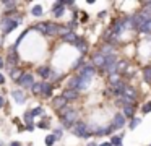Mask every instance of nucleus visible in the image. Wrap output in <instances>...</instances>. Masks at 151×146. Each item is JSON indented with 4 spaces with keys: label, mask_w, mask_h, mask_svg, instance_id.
I'll use <instances>...</instances> for the list:
<instances>
[{
    "label": "nucleus",
    "mask_w": 151,
    "mask_h": 146,
    "mask_svg": "<svg viewBox=\"0 0 151 146\" xmlns=\"http://www.w3.org/2000/svg\"><path fill=\"white\" fill-rule=\"evenodd\" d=\"M81 67H83V57H80V58H76V60L73 62L72 68H73V70H80Z\"/></svg>",
    "instance_id": "nucleus-35"
},
{
    "label": "nucleus",
    "mask_w": 151,
    "mask_h": 146,
    "mask_svg": "<svg viewBox=\"0 0 151 146\" xmlns=\"http://www.w3.org/2000/svg\"><path fill=\"white\" fill-rule=\"evenodd\" d=\"M50 104H52V107H54L55 110H60L62 107H65L68 102H67V101H65V97H63L62 94H60V96L52 97V102H50Z\"/></svg>",
    "instance_id": "nucleus-7"
},
{
    "label": "nucleus",
    "mask_w": 151,
    "mask_h": 146,
    "mask_svg": "<svg viewBox=\"0 0 151 146\" xmlns=\"http://www.w3.org/2000/svg\"><path fill=\"white\" fill-rule=\"evenodd\" d=\"M143 80L146 84H151V67H145L143 68Z\"/></svg>",
    "instance_id": "nucleus-23"
},
{
    "label": "nucleus",
    "mask_w": 151,
    "mask_h": 146,
    "mask_svg": "<svg viewBox=\"0 0 151 146\" xmlns=\"http://www.w3.org/2000/svg\"><path fill=\"white\" fill-rule=\"evenodd\" d=\"M63 13H65V5H63L62 0L54 3L52 5V16H55V18H62Z\"/></svg>",
    "instance_id": "nucleus-6"
},
{
    "label": "nucleus",
    "mask_w": 151,
    "mask_h": 146,
    "mask_svg": "<svg viewBox=\"0 0 151 146\" xmlns=\"http://www.w3.org/2000/svg\"><path fill=\"white\" fill-rule=\"evenodd\" d=\"M20 21H21L20 16H17V18H12V16H4V18L0 19V29H2V32H4V34H8V32H12L18 24H20Z\"/></svg>",
    "instance_id": "nucleus-2"
},
{
    "label": "nucleus",
    "mask_w": 151,
    "mask_h": 146,
    "mask_svg": "<svg viewBox=\"0 0 151 146\" xmlns=\"http://www.w3.org/2000/svg\"><path fill=\"white\" fill-rule=\"evenodd\" d=\"M24 128H26L28 132H33V130H34V123H33V125H24Z\"/></svg>",
    "instance_id": "nucleus-43"
},
{
    "label": "nucleus",
    "mask_w": 151,
    "mask_h": 146,
    "mask_svg": "<svg viewBox=\"0 0 151 146\" xmlns=\"http://www.w3.org/2000/svg\"><path fill=\"white\" fill-rule=\"evenodd\" d=\"M2 5L7 8V13H12L15 10V6H17V2H12V0H4V2H2Z\"/></svg>",
    "instance_id": "nucleus-24"
},
{
    "label": "nucleus",
    "mask_w": 151,
    "mask_h": 146,
    "mask_svg": "<svg viewBox=\"0 0 151 146\" xmlns=\"http://www.w3.org/2000/svg\"><path fill=\"white\" fill-rule=\"evenodd\" d=\"M122 115L132 120V119L135 117V107H133V106H125V107H124V112H122Z\"/></svg>",
    "instance_id": "nucleus-19"
},
{
    "label": "nucleus",
    "mask_w": 151,
    "mask_h": 146,
    "mask_svg": "<svg viewBox=\"0 0 151 146\" xmlns=\"http://www.w3.org/2000/svg\"><path fill=\"white\" fill-rule=\"evenodd\" d=\"M119 81H120V75L119 73H111L109 75V83H111V86L115 84V83H119Z\"/></svg>",
    "instance_id": "nucleus-29"
},
{
    "label": "nucleus",
    "mask_w": 151,
    "mask_h": 146,
    "mask_svg": "<svg viewBox=\"0 0 151 146\" xmlns=\"http://www.w3.org/2000/svg\"><path fill=\"white\" fill-rule=\"evenodd\" d=\"M99 146H112L111 143H102V145H99Z\"/></svg>",
    "instance_id": "nucleus-49"
},
{
    "label": "nucleus",
    "mask_w": 151,
    "mask_h": 146,
    "mask_svg": "<svg viewBox=\"0 0 151 146\" xmlns=\"http://www.w3.org/2000/svg\"><path fill=\"white\" fill-rule=\"evenodd\" d=\"M4 83H5V76L0 73V84H4Z\"/></svg>",
    "instance_id": "nucleus-45"
},
{
    "label": "nucleus",
    "mask_w": 151,
    "mask_h": 146,
    "mask_svg": "<svg viewBox=\"0 0 151 146\" xmlns=\"http://www.w3.org/2000/svg\"><path fill=\"white\" fill-rule=\"evenodd\" d=\"M127 68H128V60H120V62H117V73L120 75V73H124V71H127Z\"/></svg>",
    "instance_id": "nucleus-21"
},
{
    "label": "nucleus",
    "mask_w": 151,
    "mask_h": 146,
    "mask_svg": "<svg viewBox=\"0 0 151 146\" xmlns=\"http://www.w3.org/2000/svg\"><path fill=\"white\" fill-rule=\"evenodd\" d=\"M72 133L76 136H80V138H89V133H88V125H86L85 122H76L75 125L72 127Z\"/></svg>",
    "instance_id": "nucleus-3"
},
{
    "label": "nucleus",
    "mask_w": 151,
    "mask_h": 146,
    "mask_svg": "<svg viewBox=\"0 0 151 146\" xmlns=\"http://www.w3.org/2000/svg\"><path fill=\"white\" fill-rule=\"evenodd\" d=\"M88 146H98V145H96L94 141H91V143H88Z\"/></svg>",
    "instance_id": "nucleus-50"
},
{
    "label": "nucleus",
    "mask_w": 151,
    "mask_h": 146,
    "mask_svg": "<svg viewBox=\"0 0 151 146\" xmlns=\"http://www.w3.org/2000/svg\"><path fill=\"white\" fill-rule=\"evenodd\" d=\"M41 88H42V81H41V83H34L33 88H31L33 94H41Z\"/></svg>",
    "instance_id": "nucleus-37"
},
{
    "label": "nucleus",
    "mask_w": 151,
    "mask_h": 146,
    "mask_svg": "<svg viewBox=\"0 0 151 146\" xmlns=\"http://www.w3.org/2000/svg\"><path fill=\"white\" fill-rule=\"evenodd\" d=\"M54 143H55V136H54V135H47L46 136V146H54Z\"/></svg>",
    "instance_id": "nucleus-39"
},
{
    "label": "nucleus",
    "mask_w": 151,
    "mask_h": 146,
    "mask_svg": "<svg viewBox=\"0 0 151 146\" xmlns=\"http://www.w3.org/2000/svg\"><path fill=\"white\" fill-rule=\"evenodd\" d=\"M122 21V28L124 29H130L133 28V23H132V16H125L124 19H120Z\"/></svg>",
    "instance_id": "nucleus-25"
},
{
    "label": "nucleus",
    "mask_w": 151,
    "mask_h": 146,
    "mask_svg": "<svg viewBox=\"0 0 151 146\" xmlns=\"http://www.w3.org/2000/svg\"><path fill=\"white\" fill-rule=\"evenodd\" d=\"M47 36H59V24L57 23H47Z\"/></svg>",
    "instance_id": "nucleus-17"
},
{
    "label": "nucleus",
    "mask_w": 151,
    "mask_h": 146,
    "mask_svg": "<svg viewBox=\"0 0 151 146\" xmlns=\"http://www.w3.org/2000/svg\"><path fill=\"white\" fill-rule=\"evenodd\" d=\"M10 146H21V145H20V141H12Z\"/></svg>",
    "instance_id": "nucleus-47"
},
{
    "label": "nucleus",
    "mask_w": 151,
    "mask_h": 146,
    "mask_svg": "<svg viewBox=\"0 0 151 146\" xmlns=\"http://www.w3.org/2000/svg\"><path fill=\"white\" fill-rule=\"evenodd\" d=\"M50 80H52V83H55V81H59V80H62V75L60 73H57V71H50Z\"/></svg>",
    "instance_id": "nucleus-38"
},
{
    "label": "nucleus",
    "mask_w": 151,
    "mask_h": 146,
    "mask_svg": "<svg viewBox=\"0 0 151 146\" xmlns=\"http://www.w3.org/2000/svg\"><path fill=\"white\" fill-rule=\"evenodd\" d=\"M143 12L148 13V15H151V0H148V2L143 3Z\"/></svg>",
    "instance_id": "nucleus-40"
},
{
    "label": "nucleus",
    "mask_w": 151,
    "mask_h": 146,
    "mask_svg": "<svg viewBox=\"0 0 151 146\" xmlns=\"http://www.w3.org/2000/svg\"><path fill=\"white\" fill-rule=\"evenodd\" d=\"M34 29H37V31H41L44 36H47V23H37V24L34 26Z\"/></svg>",
    "instance_id": "nucleus-28"
},
{
    "label": "nucleus",
    "mask_w": 151,
    "mask_h": 146,
    "mask_svg": "<svg viewBox=\"0 0 151 146\" xmlns=\"http://www.w3.org/2000/svg\"><path fill=\"white\" fill-rule=\"evenodd\" d=\"M150 112H151V101H148L141 106V114H150Z\"/></svg>",
    "instance_id": "nucleus-36"
},
{
    "label": "nucleus",
    "mask_w": 151,
    "mask_h": 146,
    "mask_svg": "<svg viewBox=\"0 0 151 146\" xmlns=\"http://www.w3.org/2000/svg\"><path fill=\"white\" fill-rule=\"evenodd\" d=\"M5 67V60H4V58H2V57H0V70H2V68H4Z\"/></svg>",
    "instance_id": "nucleus-44"
},
{
    "label": "nucleus",
    "mask_w": 151,
    "mask_h": 146,
    "mask_svg": "<svg viewBox=\"0 0 151 146\" xmlns=\"http://www.w3.org/2000/svg\"><path fill=\"white\" fill-rule=\"evenodd\" d=\"M17 83L20 84L21 88H24V89H31V88H33V84H34V76L31 73H23Z\"/></svg>",
    "instance_id": "nucleus-5"
},
{
    "label": "nucleus",
    "mask_w": 151,
    "mask_h": 146,
    "mask_svg": "<svg viewBox=\"0 0 151 146\" xmlns=\"http://www.w3.org/2000/svg\"><path fill=\"white\" fill-rule=\"evenodd\" d=\"M52 91H54L52 83H49V81H42V88H41V96H44V97H50V96H52Z\"/></svg>",
    "instance_id": "nucleus-10"
},
{
    "label": "nucleus",
    "mask_w": 151,
    "mask_h": 146,
    "mask_svg": "<svg viewBox=\"0 0 151 146\" xmlns=\"http://www.w3.org/2000/svg\"><path fill=\"white\" fill-rule=\"evenodd\" d=\"M31 15H33V16H41V15H42V6H41V5L33 6V10H31Z\"/></svg>",
    "instance_id": "nucleus-30"
},
{
    "label": "nucleus",
    "mask_w": 151,
    "mask_h": 146,
    "mask_svg": "<svg viewBox=\"0 0 151 146\" xmlns=\"http://www.w3.org/2000/svg\"><path fill=\"white\" fill-rule=\"evenodd\" d=\"M62 96L65 97L67 102H68V101H75V99H78V91L76 89H63Z\"/></svg>",
    "instance_id": "nucleus-13"
},
{
    "label": "nucleus",
    "mask_w": 151,
    "mask_h": 146,
    "mask_svg": "<svg viewBox=\"0 0 151 146\" xmlns=\"http://www.w3.org/2000/svg\"><path fill=\"white\" fill-rule=\"evenodd\" d=\"M12 96H13V99L17 104H23L24 101H26V93H24L23 89H13L12 91Z\"/></svg>",
    "instance_id": "nucleus-9"
},
{
    "label": "nucleus",
    "mask_w": 151,
    "mask_h": 146,
    "mask_svg": "<svg viewBox=\"0 0 151 146\" xmlns=\"http://www.w3.org/2000/svg\"><path fill=\"white\" fill-rule=\"evenodd\" d=\"M140 32H145V34H151V21H146L141 28H138Z\"/></svg>",
    "instance_id": "nucleus-27"
},
{
    "label": "nucleus",
    "mask_w": 151,
    "mask_h": 146,
    "mask_svg": "<svg viewBox=\"0 0 151 146\" xmlns=\"http://www.w3.org/2000/svg\"><path fill=\"white\" fill-rule=\"evenodd\" d=\"M112 125H114V128H122V127H125V117L122 115V114H115L114 120H112Z\"/></svg>",
    "instance_id": "nucleus-14"
},
{
    "label": "nucleus",
    "mask_w": 151,
    "mask_h": 146,
    "mask_svg": "<svg viewBox=\"0 0 151 146\" xmlns=\"http://www.w3.org/2000/svg\"><path fill=\"white\" fill-rule=\"evenodd\" d=\"M50 67H47V65H44V67H39L37 68V75H39L41 78H44V80H47V78L50 76Z\"/></svg>",
    "instance_id": "nucleus-16"
},
{
    "label": "nucleus",
    "mask_w": 151,
    "mask_h": 146,
    "mask_svg": "<svg viewBox=\"0 0 151 146\" xmlns=\"http://www.w3.org/2000/svg\"><path fill=\"white\" fill-rule=\"evenodd\" d=\"M62 39H63L65 42H68V44H75V42H76V39H78V36H76L73 31H70V32H67V34L63 36Z\"/></svg>",
    "instance_id": "nucleus-20"
},
{
    "label": "nucleus",
    "mask_w": 151,
    "mask_h": 146,
    "mask_svg": "<svg viewBox=\"0 0 151 146\" xmlns=\"http://www.w3.org/2000/svg\"><path fill=\"white\" fill-rule=\"evenodd\" d=\"M99 54L102 55V57H109V55H114V45L111 44H104L101 47V50H99Z\"/></svg>",
    "instance_id": "nucleus-15"
},
{
    "label": "nucleus",
    "mask_w": 151,
    "mask_h": 146,
    "mask_svg": "<svg viewBox=\"0 0 151 146\" xmlns=\"http://www.w3.org/2000/svg\"><path fill=\"white\" fill-rule=\"evenodd\" d=\"M59 114H60V120H62V123L67 128L73 127L78 122V112H76L75 109H72V107H68V106L62 107V109L59 110Z\"/></svg>",
    "instance_id": "nucleus-1"
},
{
    "label": "nucleus",
    "mask_w": 151,
    "mask_h": 146,
    "mask_svg": "<svg viewBox=\"0 0 151 146\" xmlns=\"http://www.w3.org/2000/svg\"><path fill=\"white\" fill-rule=\"evenodd\" d=\"M4 106H5V99L0 96V107H4Z\"/></svg>",
    "instance_id": "nucleus-46"
},
{
    "label": "nucleus",
    "mask_w": 151,
    "mask_h": 146,
    "mask_svg": "<svg viewBox=\"0 0 151 146\" xmlns=\"http://www.w3.org/2000/svg\"><path fill=\"white\" fill-rule=\"evenodd\" d=\"M125 88H127V83H125V81H119V83H115V84H112V88H111V93H114L115 96H122V94H124V91H125Z\"/></svg>",
    "instance_id": "nucleus-8"
},
{
    "label": "nucleus",
    "mask_w": 151,
    "mask_h": 146,
    "mask_svg": "<svg viewBox=\"0 0 151 146\" xmlns=\"http://www.w3.org/2000/svg\"><path fill=\"white\" fill-rule=\"evenodd\" d=\"M62 132H63V128H54V133H52V135L55 136V140L62 136Z\"/></svg>",
    "instance_id": "nucleus-41"
},
{
    "label": "nucleus",
    "mask_w": 151,
    "mask_h": 146,
    "mask_svg": "<svg viewBox=\"0 0 151 146\" xmlns=\"http://www.w3.org/2000/svg\"><path fill=\"white\" fill-rule=\"evenodd\" d=\"M21 75H23V71H21L18 67H17V68H12V70H10V78H12L13 81H18Z\"/></svg>",
    "instance_id": "nucleus-22"
},
{
    "label": "nucleus",
    "mask_w": 151,
    "mask_h": 146,
    "mask_svg": "<svg viewBox=\"0 0 151 146\" xmlns=\"http://www.w3.org/2000/svg\"><path fill=\"white\" fill-rule=\"evenodd\" d=\"M106 15H107V13H106V12H101V13H99V15H98V16H99V18H104V16H106Z\"/></svg>",
    "instance_id": "nucleus-48"
},
{
    "label": "nucleus",
    "mask_w": 151,
    "mask_h": 146,
    "mask_svg": "<svg viewBox=\"0 0 151 146\" xmlns=\"http://www.w3.org/2000/svg\"><path fill=\"white\" fill-rule=\"evenodd\" d=\"M102 70L104 71H107L109 75L111 73H117V57H115V54L114 55H109V57H106L104 58V67H102Z\"/></svg>",
    "instance_id": "nucleus-4"
},
{
    "label": "nucleus",
    "mask_w": 151,
    "mask_h": 146,
    "mask_svg": "<svg viewBox=\"0 0 151 146\" xmlns=\"http://www.w3.org/2000/svg\"><path fill=\"white\" fill-rule=\"evenodd\" d=\"M122 96H125V97H130V99H133V101H137V97H138V93L133 89L132 86H127L125 88V91H124V94Z\"/></svg>",
    "instance_id": "nucleus-18"
},
{
    "label": "nucleus",
    "mask_w": 151,
    "mask_h": 146,
    "mask_svg": "<svg viewBox=\"0 0 151 146\" xmlns=\"http://www.w3.org/2000/svg\"><path fill=\"white\" fill-rule=\"evenodd\" d=\"M140 122H141V119H138V117H133V119L130 120V125H128V127H130V130H135L138 125H140Z\"/></svg>",
    "instance_id": "nucleus-32"
},
{
    "label": "nucleus",
    "mask_w": 151,
    "mask_h": 146,
    "mask_svg": "<svg viewBox=\"0 0 151 146\" xmlns=\"http://www.w3.org/2000/svg\"><path fill=\"white\" fill-rule=\"evenodd\" d=\"M23 120H24V125H33V120H34V117L31 115V110L29 112H24L23 114Z\"/></svg>",
    "instance_id": "nucleus-26"
},
{
    "label": "nucleus",
    "mask_w": 151,
    "mask_h": 146,
    "mask_svg": "<svg viewBox=\"0 0 151 146\" xmlns=\"http://www.w3.org/2000/svg\"><path fill=\"white\" fill-rule=\"evenodd\" d=\"M0 146H4V141H0Z\"/></svg>",
    "instance_id": "nucleus-51"
},
{
    "label": "nucleus",
    "mask_w": 151,
    "mask_h": 146,
    "mask_svg": "<svg viewBox=\"0 0 151 146\" xmlns=\"http://www.w3.org/2000/svg\"><path fill=\"white\" fill-rule=\"evenodd\" d=\"M75 45H76V49L80 50V54H81V57L88 52V42H86V39H83V37H78L76 39V42H75Z\"/></svg>",
    "instance_id": "nucleus-11"
},
{
    "label": "nucleus",
    "mask_w": 151,
    "mask_h": 146,
    "mask_svg": "<svg viewBox=\"0 0 151 146\" xmlns=\"http://www.w3.org/2000/svg\"><path fill=\"white\" fill-rule=\"evenodd\" d=\"M37 128H42V130L49 128V123H47V120H42V122L37 123Z\"/></svg>",
    "instance_id": "nucleus-42"
},
{
    "label": "nucleus",
    "mask_w": 151,
    "mask_h": 146,
    "mask_svg": "<svg viewBox=\"0 0 151 146\" xmlns=\"http://www.w3.org/2000/svg\"><path fill=\"white\" fill-rule=\"evenodd\" d=\"M31 115H33V117H41V115H44L42 107H34V109L31 110Z\"/></svg>",
    "instance_id": "nucleus-34"
},
{
    "label": "nucleus",
    "mask_w": 151,
    "mask_h": 146,
    "mask_svg": "<svg viewBox=\"0 0 151 146\" xmlns=\"http://www.w3.org/2000/svg\"><path fill=\"white\" fill-rule=\"evenodd\" d=\"M104 58H106V57H102L99 52H96V54L91 57V65H93L94 68H96V67L102 68V67H104Z\"/></svg>",
    "instance_id": "nucleus-12"
},
{
    "label": "nucleus",
    "mask_w": 151,
    "mask_h": 146,
    "mask_svg": "<svg viewBox=\"0 0 151 146\" xmlns=\"http://www.w3.org/2000/svg\"><path fill=\"white\" fill-rule=\"evenodd\" d=\"M111 145L112 146H124V145H122V136H112V138H111Z\"/></svg>",
    "instance_id": "nucleus-33"
},
{
    "label": "nucleus",
    "mask_w": 151,
    "mask_h": 146,
    "mask_svg": "<svg viewBox=\"0 0 151 146\" xmlns=\"http://www.w3.org/2000/svg\"><path fill=\"white\" fill-rule=\"evenodd\" d=\"M70 31H72V29L68 28V24H67V26L59 24V36H62V37H63V36H65L67 32H70Z\"/></svg>",
    "instance_id": "nucleus-31"
}]
</instances>
